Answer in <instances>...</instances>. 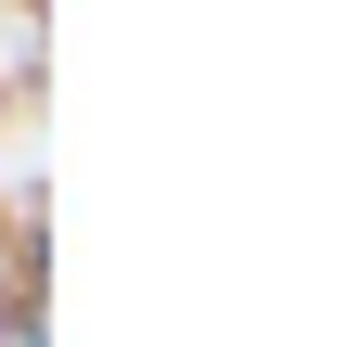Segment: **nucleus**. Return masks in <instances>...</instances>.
Segmentation results:
<instances>
[{"label": "nucleus", "mask_w": 360, "mask_h": 347, "mask_svg": "<svg viewBox=\"0 0 360 347\" xmlns=\"http://www.w3.org/2000/svg\"><path fill=\"white\" fill-rule=\"evenodd\" d=\"M39 334H52V309H39V296H13V283H0V347H39Z\"/></svg>", "instance_id": "nucleus-1"}]
</instances>
